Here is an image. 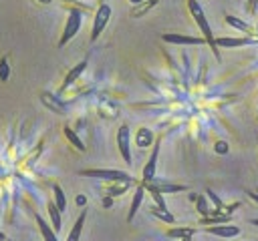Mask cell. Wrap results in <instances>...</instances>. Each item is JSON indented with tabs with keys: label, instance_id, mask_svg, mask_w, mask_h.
Instances as JSON below:
<instances>
[{
	"label": "cell",
	"instance_id": "cell-1",
	"mask_svg": "<svg viewBox=\"0 0 258 241\" xmlns=\"http://www.w3.org/2000/svg\"><path fill=\"white\" fill-rule=\"evenodd\" d=\"M187 6H189V12H191V16H194L196 24L200 26V30H202V34H204L206 44L212 48V52H214V54H216V58L220 60V50H218V46H216V38H214L212 26H210V22H208V18H206V14H204L202 6L198 4V0H187Z\"/></svg>",
	"mask_w": 258,
	"mask_h": 241
},
{
	"label": "cell",
	"instance_id": "cell-2",
	"mask_svg": "<svg viewBox=\"0 0 258 241\" xmlns=\"http://www.w3.org/2000/svg\"><path fill=\"white\" fill-rule=\"evenodd\" d=\"M81 24H83V14H81V10L73 8V10L69 12L67 22H64V30H62V36H60V40H58V46H64V44L81 30Z\"/></svg>",
	"mask_w": 258,
	"mask_h": 241
},
{
	"label": "cell",
	"instance_id": "cell-3",
	"mask_svg": "<svg viewBox=\"0 0 258 241\" xmlns=\"http://www.w3.org/2000/svg\"><path fill=\"white\" fill-rule=\"evenodd\" d=\"M83 177H95V179H103V181H133L127 173L117 171V169H83L81 171Z\"/></svg>",
	"mask_w": 258,
	"mask_h": 241
},
{
	"label": "cell",
	"instance_id": "cell-4",
	"mask_svg": "<svg viewBox=\"0 0 258 241\" xmlns=\"http://www.w3.org/2000/svg\"><path fill=\"white\" fill-rule=\"evenodd\" d=\"M111 6L109 4H101L99 8H97V12H95V20H93V30H91V40H97L99 36H101V32H103V28L107 26V22H109V18H111Z\"/></svg>",
	"mask_w": 258,
	"mask_h": 241
},
{
	"label": "cell",
	"instance_id": "cell-5",
	"mask_svg": "<svg viewBox=\"0 0 258 241\" xmlns=\"http://www.w3.org/2000/svg\"><path fill=\"white\" fill-rule=\"evenodd\" d=\"M131 135H129V127L127 125H123V127H119V131H117V147H119V153H121V157H123V161L127 163V165H131L133 161H131Z\"/></svg>",
	"mask_w": 258,
	"mask_h": 241
},
{
	"label": "cell",
	"instance_id": "cell-6",
	"mask_svg": "<svg viewBox=\"0 0 258 241\" xmlns=\"http://www.w3.org/2000/svg\"><path fill=\"white\" fill-rule=\"evenodd\" d=\"M159 147H161V141L157 139V141L153 143V151H151V155H149V159H147V163H145V167H143V183H149V181H153V179H155Z\"/></svg>",
	"mask_w": 258,
	"mask_h": 241
},
{
	"label": "cell",
	"instance_id": "cell-7",
	"mask_svg": "<svg viewBox=\"0 0 258 241\" xmlns=\"http://www.w3.org/2000/svg\"><path fill=\"white\" fill-rule=\"evenodd\" d=\"M161 40L169 44H204L206 42L200 36H187V34H177V32H165L161 34Z\"/></svg>",
	"mask_w": 258,
	"mask_h": 241
},
{
	"label": "cell",
	"instance_id": "cell-8",
	"mask_svg": "<svg viewBox=\"0 0 258 241\" xmlns=\"http://www.w3.org/2000/svg\"><path fill=\"white\" fill-rule=\"evenodd\" d=\"M206 231L212 233V235H218V237H236V235H240V227L226 225V223H222V225H210Z\"/></svg>",
	"mask_w": 258,
	"mask_h": 241
},
{
	"label": "cell",
	"instance_id": "cell-9",
	"mask_svg": "<svg viewBox=\"0 0 258 241\" xmlns=\"http://www.w3.org/2000/svg\"><path fill=\"white\" fill-rule=\"evenodd\" d=\"M254 42H256L254 38H228V36L216 38L218 48H236V46H248V44H254Z\"/></svg>",
	"mask_w": 258,
	"mask_h": 241
},
{
	"label": "cell",
	"instance_id": "cell-10",
	"mask_svg": "<svg viewBox=\"0 0 258 241\" xmlns=\"http://www.w3.org/2000/svg\"><path fill=\"white\" fill-rule=\"evenodd\" d=\"M143 195H145V185L141 183V185L137 187V191H135L133 199H131V207H129V213H127V221H129V223L135 219V215H137V211H139V207H141Z\"/></svg>",
	"mask_w": 258,
	"mask_h": 241
},
{
	"label": "cell",
	"instance_id": "cell-11",
	"mask_svg": "<svg viewBox=\"0 0 258 241\" xmlns=\"http://www.w3.org/2000/svg\"><path fill=\"white\" fill-rule=\"evenodd\" d=\"M85 68H87V60H81L75 68H71V70H69V74L64 76V82H62V86H60V92H64V90H67V88H69V86H71V84H73V82H75V80L85 72Z\"/></svg>",
	"mask_w": 258,
	"mask_h": 241
},
{
	"label": "cell",
	"instance_id": "cell-12",
	"mask_svg": "<svg viewBox=\"0 0 258 241\" xmlns=\"http://www.w3.org/2000/svg\"><path fill=\"white\" fill-rule=\"evenodd\" d=\"M34 219H36V225H38V229H40V233H42V239H44V241H58V239H56V231H54V229H52V227H50V225H48L40 215H36Z\"/></svg>",
	"mask_w": 258,
	"mask_h": 241
},
{
	"label": "cell",
	"instance_id": "cell-13",
	"mask_svg": "<svg viewBox=\"0 0 258 241\" xmlns=\"http://www.w3.org/2000/svg\"><path fill=\"white\" fill-rule=\"evenodd\" d=\"M149 185L153 189H157L159 193H179V191H185L187 187L185 185H173V183H159V181H149Z\"/></svg>",
	"mask_w": 258,
	"mask_h": 241
},
{
	"label": "cell",
	"instance_id": "cell-14",
	"mask_svg": "<svg viewBox=\"0 0 258 241\" xmlns=\"http://www.w3.org/2000/svg\"><path fill=\"white\" fill-rule=\"evenodd\" d=\"M85 219H87V211L83 209V211H81V215H79V219L75 221V225H73V229H71V233H69L67 241H79V239H81V231H83Z\"/></svg>",
	"mask_w": 258,
	"mask_h": 241
},
{
	"label": "cell",
	"instance_id": "cell-15",
	"mask_svg": "<svg viewBox=\"0 0 258 241\" xmlns=\"http://www.w3.org/2000/svg\"><path fill=\"white\" fill-rule=\"evenodd\" d=\"M135 143H137V147H141V149L153 145V135H151V131H149V129H139L137 135H135Z\"/></svg>",
	"mask_w": 258,
	"mask_h": 241
},
{
	"label": "cell",
	"instance_id": "cell-16",
	"mask_svg": "<svg viewBox=\"0 0 258 241\" xmlns=\"http://www.w3.org/2000/svg\"><path fill=\"white\" fill-rule=\"evenodd\" d=\"M153 6H157V0H143V2H139V4L133 6L131 16H133V18H139V16H143L145 12H149Z\"/></svg>",
	"mask_w": 258,
	"mask_h": 241
},
{
	"label": "cell",
	"instance_id": "cell-17",
	"mask_svg": "<svg viewBox=\"0 0 258 241\" xmlns=\"http://www.w3.org/2000/svg\"><path fill=\"white\" fill-rule=\"evenodd\" d=\"M196 233L194 227H171L167 229V237L171 239H183V237H191Z\"/></svg>",
	"mask_w": 258,
	"mask_h": 241
},
{
	"label": "cell",
	"instance_id": "cell-18",
	"mask_svg": "<svg viewBox=\"0 0 258 241\" xmlns=\"http://www.w3.org/2000/svg\"><path fill=\"white\" fill-rule=\"evenodd\" d=\"M46 209H48V217H50L52 229H54V231H60V211H58V207L54 205V201H50Z\"/></svg>",
	"mask_w": 258,
	"mask_h": 241
},
{
	"label": "cell",
	"instance_id": "cell-19",
	"mask_svg": "<svg viewBox=\"0 0 258 241\" xmlns=\"http://www.w3.org/2000/svg\"><path fill=\"white\" fill-rule=\"evenodd\" d=\"M62 133H64V137H67V139H69V141H71V145H73V147H75V149H79V151H81V153H83V151H85V149H87V147H85V145H83V141H81V139H79V137H77V133H75V131H73V129H71V127H64V129H62Z\"/></svg>",
	"mask_w": 258,
	"mask_h": 241
},
{
	"label": "cell",
	"instance_id": "cell-20",
	"mask_svg": "<svg viewBox=\"0 0 258 241\" xmlns=\"http://www.w3.org/2000/svg\"><path fill=\"white\" fill-rule=\"evenodd\" d=\"M52 195H54V205L58 207V211L62 213L67 209V197H64V191L60 189V185H54L52 187Z\"/></svg>",
	"mask_w": 258,
	"mask_h": 241
},
{
	"label": "cell",
	"instance_id": "cell-21",
	"mask_svg": "<svg viewBox=\"0 0 258 241\" xmlns=\"http://www.w3.org/2000/svg\"><path fill=\"white\" fill-rule=\"evenodd\" d=\"M151 215H153V217H157V219H161V221H165V223H173V221H175V217H173L167 209L157 207V205H153V207H151Z\"/></svg>",
	"mask_w": 258,
	"mask_h": 241
},
{
	"label": "cell",
	"instance_id": "cell-22",
	"mask_svg": "<svg viewBox=\"0 0 258 241\" xmlns=\"http://www.w3.org/2000/svg\"><path fill=\"white\" fill-rule=\"evenodd\" d=\"M131 183H133V181H117V185H113V187L107 189V195H109V197H119V195H123V193L127 191V187H129Z\"/></svg>",
	"mask_w": 258,
	"mask_h": 241
},
{
	"label": "cell",
	"instance_id": "cell-23",
	"mask_svg": "<svg viewBox=\"0 0 258 241\" xmlns=\"http://www.w3.org/2000/svg\"><path fill=\"white\" fill-rule=\"evenodd\" d=\"M228 221H230V215H226V213H216V215H208L202 219V223H206V225H222Z\"/></svg>",
	"mask_w": 258,
	"mask_h": 241
},
{
	"label": "cell",
	"instance_id": "cell-24",
	"mask_svg": "<svg viewBox=\"0 0 258 241\" xmlns=\"http://www.w3.org/2000/svg\"><path fill=\"white\" fill-rule=\"evenodd\" d=\"M42 102H44L46 106H50L54 112H62V110H64V106H62V104H60L52 94H48V92H44V94H42Z\"/></svg>",
	"mask_w": 258,
	"mask_h": 241
},
{
	"label": "cell",
	"instance_id": "cell-25",
	"mask_svg": "<svg viewBox=\"0 0 258 241\" xmlns=\"http://www.w3.org/2000/svg\"><path fill=\"white\" fill-rule=\"evenodd\" d=\"M226 22H228L232 28H238V30H242V32H248V30H250V26H248L244 20H240V18H236V16H232V14H226Z\"/></svg>",
	"mask_w": 258,
	"mask_h": 241
},
{
	"label": "cell",
	"instance_id": "cell-26",
	"mask_svg": "<svg viewBox=\"0 0 258 241\" xmlns=\"http://www.w3.org/2000/svg\"><path fill=\"white\" fill-rule=\"evenodd\" d=\"M206 195H208V197L212 199V203L216 205V213H226V211H224V203H222V199H220L212 189H208V191H206ZM226 215H228V213H226Z\"/></svg>",
	"mask_w": 258,
	"mask_h": 241
},
{
	"label": "cell",
	"instance_id": "cell-27",
	"mask_svg": "<svg viewBox=\"0 0 258 241\" xmlns=\"http://www.w3.org/2000/svg\"><path fill=\"white\" fill-rule=\"evenodd\" d=\"M8 76H10V64H8V58H2L0 60V80H8Z\"/></svg>",
	"mask_w": 258,
	"mask_h": 241
},
{
	"label": "cell",
	"instance_id": "cell-28",
	"mask_svg": "<svg viewBox=\"0 0 258 241\" xmlns=\"http://www.w3.org/2000/svg\"><path fill=\"white\" fill-rule=\"evenodd\" d=\"M196 205H198V211H200L204 217H208V215H210V209H208L206 197H198V199H196Z\"/></svg>",
	"mask_w": 258,
	"mask_h": 241
},
{
	"label": "cell",
	"instance_id": "cell-29",
	"mask_svg": "<svg viewBox=\"0 0 258 241\" xmlns=\"http://www.w3.org/2000/svg\"><path fill=\"white\" fill-rule=\"evenodd\" d=\"M214 149H216V153H220V155H226V153H228V143H224V141H218Z\"/></svg>",
	"mask_w": 258,
	"mask_h": 241
},
{
	"label": "cell",
	"instance_id": "cell-30",
	"mask_svg": "<svg viewBox=\"0 0 258 241\" xmlns=\"http://www.w3.org/2000/svg\"><path fill=\"white\" fill-rule=\"evenodd\" d=\"M75 201H77V205H81V207H85V203H87V197H85V195H79V197H77Z\"/></svg>",
	"mask_w": 258,
	"mask_h": 241
},
{
	"label": "cell",
	"instance_id": "cell-31",
	"mask_svg": "<svg viewBox=\"0 0 258 241\" xmlns=\"http://www.w3.org/2000/svg\"><path fill=\"white\" fill-rule=\"evenodd\" d=\"M256 6H258V0H248V10H250V12H254Z\"/></svg>",
	"mask_w": 258,
	"mask_h": 241
},
{
	"label": "cell",
	"instance_id": "cell-32",
	"mask_svg": "<svg viewBox=\"0 0 258 241\" xmlns=\"http://www.w3.org/2000/svg\"><path fill=\"white\" fill-rule=\"evenodd\" d=\"M248 195H250L252 199H256V201H258V191H248Z\"/></svg>",
	"mask_w": 258,
	"mask_h": 241
},
{
	"label": "cell",
	"instance_id": "cell-33",
	"mask_svg": "<svg viewBox=\"0 0 258 241\" xmlns=\"http://www.w3.org/2000/svg\"><path fill=\"white\" fill-rule=\"evenodd\" d=\"M4 239H6V235H4L2 231H0V241H4Z\"/></svg>",
	"mask_w": 258,
	"mask_h": 241
},
{
	"label": "cell",
	"instance_id": "cell-34",
	"mask_svg": "<svg viewBox=\"0 0 258 241\" xmlns=\"http://www.w3.org/2000/svg\"><path fill=\"white\" fill-rule=\"evenodd\" d=\"M131 2H133V4H139V2H143V0H131Z\"/></svg>",
	"mask_w": 258,
	"mask_h": 241
},
{
	"label": "cell",
	"instance_id": "cell-35",
	"mask_svg": "<svg viewBox=\"0 0 258 241\" xmlns=\"http://www.w3.org/2000/svg\"><path fill=\"white\" fill-rule=\"evenodd\" d=\"M181 241H191V237H183V239H181Z\"/></svg>",
	"mask_w": 258,
	"mask_h": 241
},
{
	"label": "cell",
	"instance_id": "cell-36",
	"mask_svg": "<svg viewBox=\"0 0 258 241\" xmlns=\"http://www.w3.org/2000/svg\"><path fill=\"white\" fill-rule=\"evenodd\" d=\"M252 225H258V219H252Z\"/></svg>",
	"mask_w": 258,
	"mask_h": 241
},
{
	"label": "cell",
	"instance_id": "cell-37",
	"mask_svg": "<svg viewBox=\"0 0 258 241\" xmlns=\"http://www.w3.org/2000/svg\"><path fill=\"white\" fill-rule=\"evenodd\" d=\"M38 2H44V4H48V2H50V0H38Z\"/></svg>",
	"mask_w": 258,
	"mask_h": 241
}]
</instances>
